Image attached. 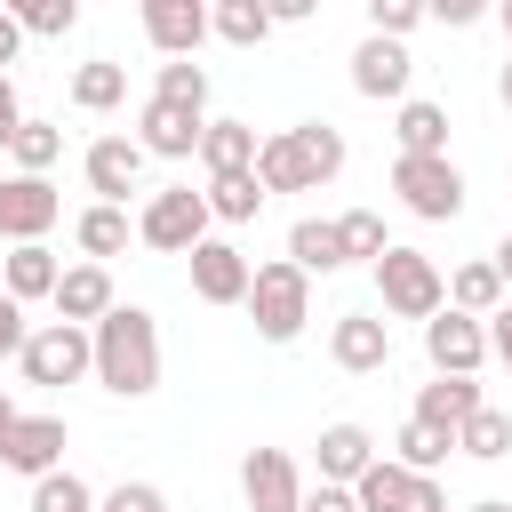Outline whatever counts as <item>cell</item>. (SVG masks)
<instances>
[{
	"label": "cell",
	"mask_w": 512,
	"mask_h": 512,
	"mask_svg": "<svg viewBox=\"0 0 512 512\" xmlns=\"http://www.w3.org/2000/svg\"><path fill=\"white\" fill-rule=\"evenodd\" d=\"M88 344H96V384L120 392V400H144L160 392V328L144 304H112L104 320H88Z\"/></svg>",
	"instance_id": "cell-1"
},
{
	"label": "cell",
	"mask_w": 512,
	"mask_h": 512,
	"mask_svg": "<svg viewBox=\"0 0 512 512\" xmlns=\"http://www.w3.org/2000/svg\"><path fill=\"white\" fill-rule=\"evenodd\" d=\"M328 176H344V128H328V120H296V128L256 144V184L264 192H320Z\"/></svg>",
	"instance_id": "cell-2"
},
{
	"label": "cell",
	"mask_w": 512,
	"mask_h": 512,
	"mask_svg": "<svg viewBox=\"0 0 512 512\" xmlns=\"http://www.w3.org/2000/svg\"><path fill=\"white\" fill-rule=\"evenodd\" d=\"M248 320H256V336L264 344H296L304 336V320H312V272L304 264H288V256H272V264H248Z\"/></svg>",
	"instance_id": "cell-3"
},
{
	"label": "cell",
	"mask_w": 512,
	"mask_h": 512,
	"mask_svg": "<svg viewBox=\"0 0 512 512\" xmlns=\"http://www.w3.org/2000/svg\"><path fill=\"white\" fill-rule=\"evenodd\" d=\"M376 296H384V312L392 320H432L440 304H448V272L424 256V248H384L376 256Z\"/></svg>",
	"instance_id": "cell-4"
},
{
	"label": "cell",
	"mask_w": 512,
	"mask_h": 512,
	"mask_svg": "<svg viewBox=\"0 0 512 512\" xmlns=\"http://www.w3.org/2000/svg\"><path fill=\"white\" fill-rule=\"evenodd\" d=\"M392 192H400L408 216H424V224L464 216V168H456L448 152H400V160H392Z\"/></svg>",
	"instance_id": "cell-5"
},
{
	"label": "cell",
	"mask_w": 512,
	"mask_h": 512,
	"mask_svg": "<svg viewBox=\"0 0 512 512\" xmlns=\"http://www.w3.org/2000/svg\"><path fill=\"white\" fill-rule=\"evenodd\" d=\"M136 240H144V248H160V256H184L192 240H208V192H192V184L152 192V200H144V216H136Z\"/></svg>",
	"instance_id": "cell-6"
},
{
	"label": "cell",
	"mask_w": 512,
	"mask_h": 512,
	"mask_svg": "<svg viewBox=\"0 0 512 512\" xmlns=\"http://www.w3.org/2000/svg\"><path fill=\"white\" fill-rule=\"evenodd\" d=\"M16 360H24V384H80V376L96 368V344H88L80 320H48V328L24 336Z\"/></svg>",
	"instance_id": "cell-7"
},
{
	"label": "cell",
	"mask_w": 512,
	"mask_h": 512,
	"mask_svg": "<svg viewBox=\"0 0 512 512\" xmlns=\"http://www.w3.org/2000/svg\"><path fill=\"white\" fill-rule=\"evenodd\" d=\"M352 504H360V512H448L440 480H432V472H408L400 456H376V464L352 480Z\"/></svg>",
	"instance_id": "cell-8"
},
{
	"label": "cell",
	"mask_w": 512,
	"mask_h": 512,
	"mask_svg": "<svg viewBox=\"0 0 512 512\" xmlns=\"http://www.w3.org/2000/svg\"><path fill=\"white\" fill-rule=\"evenodd\" d=\"M424 360H432L440 376H480V360H488V328H480V312L440 304V312L424 320Z\"/></svg>",
	"instance_id": "cell-9"
},
{
	"label": "cell",
	"mask_w": 512,
	"mask_h": 512,
	"mask_svg": "<svg viewBox=\"0 0 512 512\" xmlns=\"http://www.w3.org/2000/svg\"><path fill=\"white\" fill-rule=\"evenodd\" d=\"M56 216H64V200H56L48 176H32V168L0 176V240H48Z\"/></svg>",
	"instance_id": "cell-10"
},
{
	"label": "cell",
	"mask_w": 512,
	"mask_h": 512,
	"mask_svg": "<svg viewBox=\"0 0 512 512\" xmlns=\"http://www.w3.org/2000/svg\"><path fill=\"white\" fill-rule=\"evenodd\" d=\"M408 80H416V56H408V40H392V32H368V40L352 48V88H360L368 104H400V96H408Z\"/></svg>",
	"instance_id": "cell-11"
},
{
	"label": "cell",
	"mask_w": 512,
	"mask_h": 512,
	"mask_svg": "<svg viewBox=\"0 0 512 512\" xmlns=\"http://www.w3.org/2000/svg\"><path fill=\"white\" fill-rule=\"evenodd\" d=\"M0 464L8 472H24V480H40V472H56L64 464V416H8L0 424Z\"/></svg>",
	"instance_id": "cell-12"
},
{
	"label": "cell",
	"mask_w": 512,
	"mask_h": 512,
	"mask_svg": "<svg viewBox=\"0 0 512 512\" xmlns=\"http://www.w3.org/2000/svg\"><path fill=\"white\" fill-rule=\"evenodd\" d=\"M240 496H248V512H296V504H304V472H296V456H288V448H248V464H240Z\"/></svg>",
	"instance_id": "cell-13"
},
{
	"label": "cell",
	"mask_w": 512,
	"mask_h": 512,
	"mask_svg": "<svg viewBox=\"0 0 512 512\" xmlns=\"http://www.w3.org/2000/svg\"><path fill=\"white\" fill-rule=\"evenodd\" d=\"M200 120H208V112H192V104H168V96H152V104L136 112V144H144L152 160H192V152H200Z\"/></svg>",
	"instance_id": "cell-14"
},
{
	"label": "cell",
	"mask_w": 512,
	"mask_h": 512,
	"mask_svg": "<svg viewBox=\"0 0 512 512\" xmlns=\"http://www.w3.org/2000/svg\"><path fill=\"white\" fill-rule=\"evenodd\" d=\"M328 360H336L344 376H376V368L392 360V320H376V312H344V320L328 328Z\"/></svg>",
	"instance_id": "cell-15"
},
{
	"label": "cell",
	"mask_w": 512,
	"mask_h": 512,
	"mask_svg": "<svg viewBox=\"0 0 512 512\" xmlns=\"http://www.w3.org/2000/svg\"><path fill=\"white\" fill-rule=\"evenodd\" d=\"M184 256H192V296L200 304H240L248 296V256L232 240H192Z\"/></svg>",
	"instance_id": "cell-16"
},
{
	"label": "cell",
	"mask_w": 512,
	"mask_h": 512,
	"mask_svg": "<svg viewBox=\"0 0 512 512\" xmlns=\"http://www.w3.org/2000/svg\"><path fill=\"white\" fill-rule=\"evenodd\" d=\"M144 160H152V152H144L136 136H96L80 168H88V192H96V200H128L136 176H144Z\"/></svg>",
	"instance_id": "cell-17"
},
{
	"label": "cell",
	"mask_w": 512,
	"mask_h": 512,
	"mask_svg": "<svg viewBox=\"0 0 512 512\" xmlns=\"http://www.w3.org/2000/svg\"><path fill=\"white\" fill-rule=\"evenodd\" d=\"M48 304H56V320H80V328H88V320H104V312H112L120 296H112V272H104V264L88 256V264H64V272H56Z\"/></svg>",
	"instance_id": "cell-18"
},
{
	"label": "cell",
	"mask_w": 512,
	"mask_h": 512,
	"mask_svg": "<svg viewBox=\"0 0 512 512\" xmlns=\"http://www.w3.org/2000/svg\"><path fill=\"white\" fill-rule=\"evenodd\" d=\"M144 40L160 56H192L208 40V0H144Z\"/></svg>",
	"instance_id": "cell-19"
},
{
	"label": "cell",
	"mask_w": 512,
	"mask_h": 512,
	"mask_svg": "<svg viewBox=\"0 0 512 512\" xmlns=\"http://www.w3.org/2000/svg\"><path fill=\"white\" fill-rule=\"evenodd\" d=\"M56 272H64V264H56V248H48V240H16V248L0 256V288H8L16 304L48 296V288H56Z\"/></svg>",
	"instance_id": "cell-20"
},
{
	"label": "cell",
	"mask_w": 512,
	"mask_h": 512,
	"mask_svg": "<svg viewBox=\"0 0 512 512\" xmlns=\"http://www.w3.org/2000/svg\"><path fill=\"white\" fill-rule=\"evenodd\" d=\"M288 264H304V272H344L352 256H344L336 216H296V224H288Z\"/></svg>",
	"instance_id": "cell-21"
},
{
	"label": "cell",
	"mask_w": 512,
	"mask_h": 512,
	"mask_svg": "<svg viewBox=\"0 0 512 512\" xmlns=\"http://www.w3.org/2000/svg\"><path fill=\"white\" fill-rule=\"evenodd\" d=\"M480 408V384L472 376H432L424 392H416V424H432V432H448L456 440V424Z\"/></svg>",
	"instance_id": "cell-22"
},
{
	"label": "cell",
	"mask_w": 512,
	"mask_h": 512,
	"mask_svg": "<svg viewBox=\"0 0 512 512\" xmlns=\"http://www.w3.org/2000/svg\"><path fill=\"white\" fill-rule=\"evenodd\" d=\"M200 168H208V176L256 168V128H248V120H200Z\"/></svg>",
	"instance_id": "cell-23"
},
{
	"label": "cell",
	"mask_w": 512,
	"mask_h": 512,
	"mask_svg": "<svg viewBox=\"0 0 512 512\" xmlns=\"http://www.w3.org/2000/svg\"><path fill=\"white\" fill-rule=\"evenodd\" d=\"M368 464H376L368 424H328V432H320V480H344V488H352Z\"/></svg>",
	"instance_id": "cell-24"
},
{
	"label": "cell",
	"mask_w": 512,
	"mask_h": 512,
	"mask_svg": "<svg viewBox=\"0 0 512 512\" xmlns=\"http://www.w3.org/2000/svg\"><path fill=\"white\" fill-rule=\"evenodd\" d=\"M128 232H136V224H128V208H120V200H96V208H80V224H72L80 256H96V264H104V256H120V248H128Z\"/></svg>",
	"instance_id": "cell-25"
},
{
	"label": "cell",
	"mask_w": 512,
	"mask_h": 512,
	"mask_svg": "<svg viewBox=\"0 0 512 512\" xmlns=\"http://www.w3.org/2000/svg\"><path fill=\"white\" fill-rule=\"evenodd\" d=\"M400 152H448V104H424V96H400V120H392Z\"/></svg>",
	"instance_id": "cell-26"
},
{
	"label": "cell",
	"mask_w": 512,
	"mask_h": 512,
	"mask_svg": "<svg viewBox=\"0 0 512 512\" xmlns=\"http://www.w3.org/2000/svg\"><path fill=\"white\" fill-rule=\"evenodd\" d=\"M208 32L232 40V48H264V40H272V8H264V0H216V8H208Z\"/></svg>",
	"instance_id": "cell-27"
},
{
	"label": "cell",
	"mask_w": 512,
	"mask_h": 512,
	"mask_svg": "<svg viewBox=\"0 0 512 512\" xmlns=\"http://www.w3.org/2000/svg\"><path fill=\"white\" fill-rule=\"evenodd\" d=\"M448 304H456V312H480V320H488V312L504 304V272H496L488 256H480V264H456V272H448Z\"/></svg>",
	"instance_id": "cell-28"
},
{
	"label": "cell",
	"mask_w": 512,
	"mask_h": 512,
	"mask_svg": "<svg viewBox=\"0 0 512 512\" xmlns=\"http://www.w3.org/2000/svg\"><path fill=\"white\" fill-rule=\"evenodd\" d=\"M456 448H464V456H480V464H496V456H512V416L480 400V408H472V416L456 424Z\"/></svg>",
	"instance_id": "cell-29"
},
{
	"label": "cell",
	"mask_w": 512,
	"mask_h": 512,
	"mask_svg": "<svg viewBox=\"0 0 512 512\" xmlns=\"http://www.w3.org/2000/svg\"><path fill=\"white\" fill-rule=\"evenodd\" d=\"M256 208H264V184H256V168L208 176V216H224V224H248Z\"/></svg>",
	"instance_id": "cell-30"
},
{
	"label": "cell",
	"mask_w": 512,
	"mask_h": 512,
	"mask_svg": "<svg viewBox=\"0 0 512 512\" xmlns=\"http://www.w3.org/2000/svg\"><path fill=\"white\" fill-rule=\"evenodd\" d=\"M120 96H128V72H120L112 56H96V64L72 72V104H80V112H112Z\"/></svg>",
	"instance_id": "cell-31"
},
{
	"label": "cell",
	"mask_w": 512,
	"mask_h": 512,
	"mask_svg": "<svg viewBox=\"0 0 512 512\" xmlns=\"http://www.w3.org/2000/svg\"><path fill=\"white\" fill-rule=\"evenodd\" d=\"M8 152H16V168H32V176H48V168H56V152H64V128H56V120H16V136H8Z\"/></svg>",
	"instance_id": "cell-32"
},
{
	"label": "cell",
	"mask_w": 512,
	"mask_h": 512,
	"mask_svg": "<svg viewBox=\"0 0 512 512\" xmlns=\"http://www.w3.org/2000/svg\"><path fill=\"white\" fill-rule=\"evenodd\" d=\"M32 512H96V496H88V480H80V472H64V464H56V472H40V480H32Z\"/></svg>",
	"instance_id": "cell-33"
},
{
	"label": "cell",
	"mask_w": 512,
	"mask_h": 512,
	"mask_svg": "<svg viewBox=\"0 0 512 512\" xmlns=\"http://www.w3.org/2000/svg\"><path fill=\"white\" fill-rule=\"evenodd\" d=\"M24 32H40V40H64L72 24H80V0H0Z\"/></svg>",
	"instance_id": "cell-34"
},
{
	"label": "cell",
	"mask_w": 512,
	"mask_h": 512,
	"mask_svg": "<svg viewBox=\"0 0 512 512\" xmlns=\"http://www.w3.org/2000/svg\"><path fill=\"white\" fill-rule=\"evenodd\" d=\"M152 96H168V104H192V112H208V72H200L192 56H168V64H160V80H152Z\"/></svg>",
	"instance_id": "cell-35"
},
{
	"label": "cell",
	"mask_w": 512,
	"mask_h": 512,
	"mask_svg": "<svg viewBox=\"0 0 512 512\" xmlns=\"http://www.w3.org/2000/svg\"><path fill=\"white\" fill-rule=\"evenodd\" d=\"M336 232H344V256H368V264H376V256L392 248V240H384V216H376V208H344V216H336Z\"/></svg>",
	"instance_id": "cell-36"
},
{
	"label": "cell",
	"mask_w": 512,
	"mask_h": 512,
	"mask_svg": "<svg viewBox=\"0 0 512 512\" xmlns=\"http://www.w3.org/2000/svg\"><path fill=\"white\" fill-rule=\"evenodd\" d=\"M392 448H400V464H408V472H432V464H440V456H448V448H456V440H448V432H432V424H416V416H408V424H400V440H392Z\"/></svg>",
	"instance_id": "cell-37"
},
{
	"label": "cell",
	"mask_w": 512,
	"mask_h": 512,
	"mask_svg": "<svg viewBox=\"0 0 512 512\" xmlns=\"http://www.w3.org/2000/svg\"><path fill=\"white\" fill-rule=\"evenodd\" d=\"M424 24V0H368V32H392V40H408Z\"/></svg>",
	"instance_id": "cell-38"
},
{
	"label": "cell",
	"mask_w": 512,
	"mask_h": 512,
	"mask_svg": "<svg viewBox=\"0 0 512 512\" xmlns=\"http://www.w3.org/2000/svg\"><path fill=\"white\" fill-rule=\"evenodd\" d=\"M96 512H168V496H160L152 480H120V488H112Z\"/></svg>",
	"instance_id": "cell-39"
},
{
	"label": "cell",
	"mask_w": 512,
	"mask_h": 512,
	"mask_svg": "<svg viewBox=\"0 0 512 512\" xmlns=\"http://www.w3.org/2000/svg\"><path fill=\"white\" fill-rule=\"evenodd\" d=\"M24 336H32V328H24V304L0 288V360H16V352H24Z\"/></svg>",
	"instance_id": "cell-40"
},
{
	"label": "cell",
	"mask_w": 512,
	"mask_h": 512,
	"mask_svg": "<svg viewBox=\"0 0 512 512\" xmlns=\"http://www.w3.org/2000/svg\"><path fill=\"white\" fill-rule=\"evenodd\" d=\"M296 512H360V504H352V488H344V480H320V488H304V504H296Z\"/></svg>",
	"instance_id": "cell-41"
},
{
	"label": "cell",
	"mask_w": 512,
	"mask_h": 512,
	"mask_svg": "<svg viewBox=\"0 0 512 512\" xmlns=\"http://www.w3.org/2000/svg\"><path fill=\"white\" fill-rule=\"evenodd\" d=\"M496 0H424V16H440V24H480Z\"/></svg>",
	"instance_id": "cell-42"
},
{
	"label": "cell",
	"mask_w": 512,
	"mask_h": 512,
	"mask_svg": "<svg viewBox=\"0 0 512 512\" xmlns=\"http://www.w3.org/2000/svg\"><path fill=\"white\" fill-rule=\"evenodd\" d=\"M488 352L512 368V304H496V312H488Z\"/></svg>",
	"instance_id": "cell-43"
},
{
	"label": "cell",
	"mask_w": 512,
	"mask_h": 512,
	"mask_svg": "<svg viewBox=\"0 0 512 512\" xmlns=\"http://www.w3.org/2000/svg\"><path fill=\"white\" fill-rule=\"evenodd\" d=\"M16 120H24V104H16V80L0 72V152H8V136H16Z\"/></svg>",
	"instance_id": "cell-44"
},
{
	"label": "cell",
	"mask_w": 512,
	"mask_h": 512,
	"mask_svg": "<svg viewBox=\"0 0 512 512\" xmlns=\"http://www.w3.org/2000/svg\"><path fill=\"white\" fill-rule=\"evenodd\" d=\"M272 8V24H304V16H320V0H264Z\"/></svg>",
	"instance_id": "cell-45"
},
{
	"label": "cell",
	"mask_w": 512,
	"mask_h": 512,
	"mask_svg": "<svg viewBox=\"0 0 512 512\" xmlns=\"http://www.w3.org/2000/svg\"><path fill=\"white\" fill-rule=\"evenodd\" d=\"M16 48H24V24L0 8V64H16Z\"/></svg>",
	"instance_id": "cell-46"
},
{
	"label": "cell",
	"mask_w": 512,
	"mask_h": 512,
	"mask_svg": "<svg viewBox=\"0 0 512 512\" xmlns=\"http://www.w3.org/2000/svg\"><path fill=\"white\" fill-rule=\"evenodd\" d=\"M488 264H496V272H504V288H512V232L496 240V256H488Z\"/></svg>",
	"instance_id": "cell-47"
},
{
	"label": "cell",
	"mask_w": 512,
	"mask_h": 512,
	"mask_svg": "<svg viewBox=\"0 0 512 512\" xmlns=\"http://www.w3.org/2000/svg\"><path fill=\"white\" fill-rule=\"evenodd\" d=\"M496 96H504V112H512V64H504V72H496Z\"/></svg>",
	"instance_id": "cell-48"
},
{
	"label": "cell",
	"mask_w": 512,
	"mask_h": 512,
	"mask_svg": "<svg viewBox=\"0 0 512 512\" xmlns=\"http://www.w3.org/2000/svg\"><path fill=\"white\" fill-rule=\"evenodd\" d=\"M496 24H504V40H512V0H496Z\"/></svg>",
	"instance_id": "cell-49"
},
{
	"label": "cell",
	"mask_w": 512,
	"mask_h": 512,
	"mask_svg": "<svg viewBox=\"0 0 512 512\" xmlns=\"http://www.w3.org/2000/svg\"><path fill=\"white\" fill-rule=\"evenodd\" d=\"M472 512H512V504H504V496H488V504H472Z\"/></svg>",
	"instance_id": "cell-50"
},
{
	"label": "cell",
	"mask_w": 512,
	"mask_h": 512,
	"mask_svg": "<svg viewBox=\"0 0 512 512\" xmlns=\"http://www.w3.org/2000/svg\"><path fill=\"white\" fill-rule=\"evenodd\" d=\"M8 416H16V400H8V392H0V424H8Z\"/></svg>",
	"instance_id": "cell-51"
}]
</instances>
